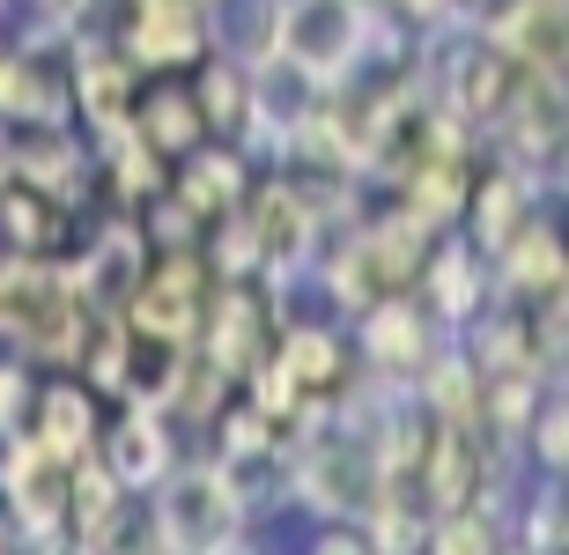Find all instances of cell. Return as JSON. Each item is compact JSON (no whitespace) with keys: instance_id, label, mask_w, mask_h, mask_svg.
Here are the masks:
<instances>
[{"instance_id":"6da1fadb","label":"cell","mask_w":569,"mask_h":555,"mask_svg":"<svg viewBox=\"0 0 569 555\" xmlns=\"http://www.w3.org/2000/svg\"><path fill=\"white\" fill-rule=\"evenodd\" d=\"M237 518H244V496H237L230 467H186L156 489V526H163L170 548H186V555L222 548L237 534Z\"/></svg>"},{"instance_id":"7a4b0ae2","label":"cell","mask_w":569,"mask_h":555,"mask_svg":"<svg viewBox=\"0 0 569 555\" xmlns=\"http://www.w3.org/2000/svg\"><path fill=\"white\" fill-rule=\"evenodd\" d=\"M30 423H38L30 437H38L52 459H67V467H74V459L89 452V393H82V385H44Z\"/></svg>"},{"instance_id":"3957f363","label":"cell","mask_w":569,"mask_h":555,"mask_svg":"<svg viewBox=\"0 0 569 555\" xmlns=\"http://www.w3.org/2000/svg\"><path fill=\"white\" fill-rule=\"evenodd\" d=\"M104 467L127 482V489H148L156 474H163V429L148 423V415H133V423H119V437H111Z\"/></svg>"},{"instance_id":"277c9868","label":"cell","mask_w":569,"mask_h":555,"mask_svg":"<svg viewBox=\"0 0 569 555\" xmlns=\"http://www.w3.org/2000/svg\"><path fill=\"white\" fill-rule=\"evenodd\" d=\"M429 555H503V548L488 541V526H481L473 512H451V518L437 526V548H429Z\"/></svg>"},{"instance_id":"5b68a950","label":"cell","mask_w":569,"mask_h":555,"mask_svg":"<svg viewBox=\"0 0 569 555\" xmlns=\"http://www.w3.org/2000/svg\"><path fill=\"white\" fill-rule=\"evenodd\" d=\"M532 429H540V452H548V467H569V400H555Z\"/></svg>"},{"instance_id":"8992f818","label":"cell","mask_w":569,"mask_h":555,"mask_svg":"<svg viewBox=\"0 0 569 555\" xmlns=\"http://www.w3.org/2000/svg\"><path fill=\"white\" fill-rule=\"evenodd\" d=\"M318 555H362V548H356V534H326V541H318Z\"/></svg>"},{"instance_id":"52a82bcc","label":"cell","mask_w":569,"mask_h":555,"mask_svg":"<svg viewBox=\"0 0 569 555\" xmlns=\"http://www.w3.org/2000/svg\"><path fill=\"white\" fill-rule=\"evenodd\" d=\"M208 555H267V548H252V541H237V534H230L222 548H208Z\"/></svg>"},{"instance_id":"ba28073f","label":"cell","mask_w":569,"mask_h":555,"mask_svg":"<svg viewBox=\"0 0 569 555\" xmlns=\"http://www.w3.org/2000/svg\"><path fill=\"white\" fill-rule=\"evenodd\" d=\"M8 541H16V518H0V555H8Z\"/></svg>"},{"instance_id":"9c48e42d","label":"cell","mask_w":569,"mask_h":555,"mask_svg":"<svg viewBox=\"0 0 569 555\" xmlns=\"http://www.w3.org/2000/svg\"><path fill=\"white\" fill-rule=\"evenodd\" d=\"M518 555H532V548H518Z\"/></svg>"}]
</instances>
